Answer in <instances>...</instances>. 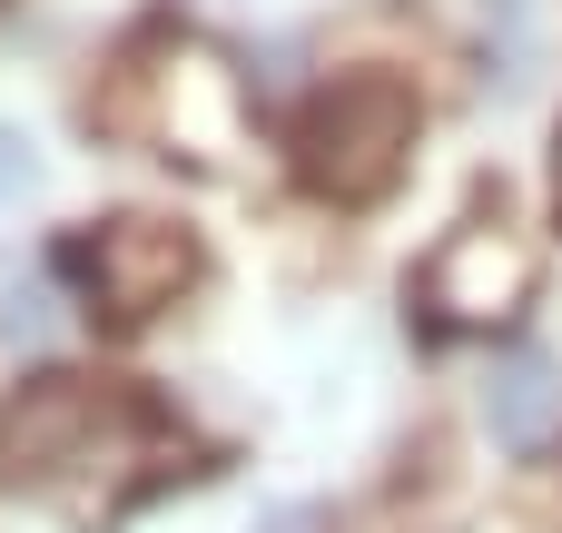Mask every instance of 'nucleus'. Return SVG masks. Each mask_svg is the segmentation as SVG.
Instances as JSON below:
<instances>
[{"label":"nucleus","mask_w":562,"mask_h":533,"mask_svg":"<svg viewBox=\"0 0 562 533\" xmlns=\"http://www.w3.org/2000/svg\"><path fill=\"white\" fill-rule=\"evenodd\" d=\"M0 455L10 485L69 504V475H109V465H158L168 455V415L109 376H30L0 415Z\"/></svg>","instance_id":"1"},{"label":"nucleus","mask_w":562,"mask_h":533,"mask_svg":"<svg viewBox=\"0 0 562 533\" xmlns=\"http://www.w3.org/2000/svg\"><path fill=\"white\" fill-rule=\"evenodd\" d=\"M415 148V89L395 69H346L296 109V178L336 208H366L405 178Z\"/></svg>","instance_id":"2"},{"label":"nucleus","mask_w":562,"mask_h":533,"mask_svg":"<svg viewBox=\"0 0 562 533\" xmlns=\"http://www.w3.org/2000/svg\"><path fill=\"white\" fill-rule=\"evenodd\" d=\"M49 267H59V277H79L89 317L138 326V317L178 307V287L198 277V237H188L178 218H99V227L59 237V257H49Z\"/></svg>","instance_id":"3"},{"label":"nucleus","mask_w":562,"mask_h":533,"mask_svg":"<svg viewBox=\"0 0 562 533\" xmlns=\"http://www.w3.org/2000/svg\"><path fill=\"white\" fill-rule=\"evenodd\" d=\"M415 307H425L435 326H454V336L514 326V317L533 307V237L504 218V198H494V208H474V218H464V227L425 257Z\"/></svg>","instance_id":"4"},{"label":"nucleus","mask_w":562,"mask_h":533,"mask_svg":"<svg viewBox=\"0 0 562 533\" xmlns=\"http://www.w3.org/2000/svg\"><path fill=\"white\" fill-rule=\"evenodd\" d=\"M484 415H494V445L543 455V445L562 435V376L543 366V356H504L494 386H484Z\"/></svg>","instance_id":"5"},{"label":"nucleus","mask_w":562,"mask_h":533,"mask_svg":"<svg viewBox=\"0 0 562 533\" xmlns=\"http://www.w3.org/2000/svg\"><path fill=\"white\" fill-rule=\"evenodd\" d=\"M10 178H20V148H10V138H0V188H10Z\"/></svg>","instance_id":"6"},{"label":"nucleus","mask_w":562,"mask_h":533,"mask_svg":"<svg viewBox=\"0 0 562 533\" xmlns=\"http://www.w3.org/2000/svg\"><path fill=\"white\" fill-rule=\"evenodd\" d=\"M553 198H562V138H553Z\"/></svg>","instance_id":"7"},{"label":"nucleus","mask_w":562,"mask_h":533,"mask_svg":"<svg viewBox=\"0 0 562 533\" xmlns=\"http://www.w3.org/2000/svg\"><path fill=\"white\" fill-rule=\"evenodd\" d=\"M0 10H10V0H0Z\"/></svg>","instance_id":"8"}]
</instances>
